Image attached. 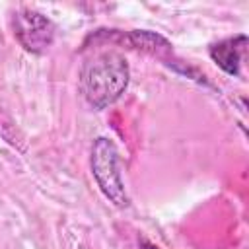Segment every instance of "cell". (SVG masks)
<instances>
[{
  "mask_svg": "<svg viewBox=\"0 0 249 249\" xmlns=\"http://www.w3.org/2000/svg\"><path fill=\"white\" fill-rule=\"evenodd\" d=\"M128 43L136 49H142L146 53H152V54H158L163 58L165 53H171V45L165 37L158 35V33H152V31H146V29H134L126 35Z\"/></svg>",
  "mask_w": 249,
  "mask_h": 249,
  "instance_id": "5",
  "label": "cell"
},
{
  "mask_svg": "<svg viewBox=\"0 0 249 249\" xmlns=\"http://www.w3.org/2000/svg\"><path fill=\"white\" fill-rule=\"evenodd\" d=\"M14 35L33 54H43L54 41V23L37 10L23 8L14 14Z\"/></svg>",
  "mask_w": 249,
  "mask_h": 249,
  "instance_id": "3",
  "label": "cell"
},
{
  "mask_svg": "<svg viewBox=\"0 0 249 249\" xmlns=\"http://www.w3.org/2000/svg\"><path fill=\"white\" fill-rule=\"evenodd\" d=\"M247 45L245 35H235L224 41H218L210 47V58L230 76H239V66H241V56Z\"/></svg>",
  "mask_w": 249,
  "mask_h": 249,
  "instance_id": "4",
  "label": "cell"
},
{
  "mask_svg": "<svg viewBox=\"0 0 249 249\" xmlns=\"http://www.w3.org/2000/svg\"><path fill=\"white\" fill-rule=\"evenodd\" d=\"M128 80L130 68L126 58L115 51H107L84 64L80 86L86 101L93 109L101 111L121 99L126 91Z\"/></svg>",
  "mask_w": 249,
  "mask_h": 249,
  "instance_id": "1",
  "label": "cell"
},
{
  "mask_svg": "<svg viewBox=\"0 0 249 249\" xmlns=\"http://www.w3.org/2000/svg\"><path fill=\"white\" fill-rule=\"evenodd\" d=\"M89 165H91L93 179L97 187L101 189V193L115 206L119 208L128 206L130 200H128V195H126V189L121 177V169H119V150L111 138L99 136L93 140Z\"/></svg>",
  "mask_w": 249,
  "mask_h": 249,
  "instance_id": "2",
  "label": "cell"
},
{
  "mask_svg": "<svg viewBox=\"0 0 249 249\" xmlns=\"http://www.w3.org/2000/svg\"><path fill=\"white\" fill-rule=\"evenodd\" d=\"M140 247H142V249H160L158 245H152V243H150V241H146V239H142V241H140Z\"/></svg>",
  "mask_w": 249,
  "mask_h": 249,
  "instance_id": "6",
  "label": "cell"
}]
</instances>
